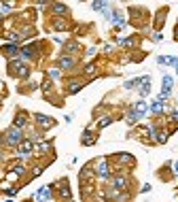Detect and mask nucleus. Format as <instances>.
I'll list each match as a JSON object with an SVG mask.
<instances>
[{
  "label": "nucleus",
  "instance_id": "4",
  "mask_svg": "<svg viewBox=\"0 0 178 202\" xmlns=\"http://www.w3.org/2000/svg\"><path fill=\"white\" fill-rule=\"evenodd\" d=\"M36 121H38V124H43V126H53V121L47 119L45 115H36Z\"/></svg>",
  "mask_w": 178,
  "mask_h": 202
},
{
  "label": "nucleus",
  "instance_id": "8",
  "mask_svg": "<svg viewBox=\"0 0 178 202\" xmlns=\"http://www.w3.org/2000/svg\"><path fill=\"white\" fill-rule=\"evenodd\" d=\"M53 9H55L57 13H64V11H66V6H61V4H55V6H53Z\"/></svg>",
  "mask_w": 178,
  "mask_h": 202
},
{
  "label": "nucleus",
  "instance_id": "10",
  "mask_svg": "<svg viewBox=\"0 0 178 202\" xmlns=\"http://www.w3.org/2000/svg\"><path fill=\"white\" fill-rule=\"evenodd\" d=\"M176 70H178V66H176Z\"/></svg>",
  "mask_w": 178,
  "mask_h": 202
},
{
  "label": "nucleus",
  "instance_id": "3",
  "mask_svg": "<svg viewBox=\"0 0 178 202\" xmlns=\"http://www.w3.org/2000/svg\"><path fill=\"white\" fill-rule=\"evenodd\" d=\"M125 183H127L125 177H117V179H115V190H123V187H125Z\"/></svg>",
  "mask_w": 178,
  "mask_h": 202
},
{
  "label": "nucleus",
  "instance_id": "5",
  "mask_svg": "<svg viewBox=\"0 0 178 202\" xmlns=\"http://www.w3.org/2000/svg\"><path fill=\"white\" fill-rule=\"evenodd\" d=\"M72 64H74V62H72L70 58H61V60H59V66H61V68H70Z\"/></svg>",
  "mask_w": 178,
  "mask_h": 202
},
{
  "label": "nucleus",
  "instance_id": "9",
  "mask_svg": "<svg viewBox=\"0 0 178 202\" xmlns=\"http://www.w3.org/2000/svg\"><path fill=\"white\" fill-rule=\"evenodd\" d=\"M153 111H161V102H155L153 104Z\"/></svg>",
  "mask_w": 178,
  "mask_h": 202
},
{
  "label": "nucleus",
  "instance_id": "6",
  "mask_svg": "<svg viewBox=\"0 0 178 202\" xmlns=\"http://www.w3.org/2000/svg\"><path fill=\"white\" fill-rule=\"evenodd\" d=\"M4 53H6V56H15V53H17V47L6 45V47H4Z\"/></svg>",
  "mask_w": 178,
  "mask_h": 202
},
{
  "label": "nucleus",
  "instance_id": "2",
  "mask_svg": "<svg viewBox=\"0 0 178 202\" xmlns=\"http://www.w3.org/2000/svg\"><path fill=\"white\" fill-rule=\"evenodd\" d=\"M98 174L102 179H106L108 177V166H106V160H102L100 164H98Z\"/></svg>",
  "mask_w": 178,
  "mask_h": 202
},
{
  "label": "nucleus",
  "instance_id": "1",
  "mask_svg": "<svg viewBox=\"0 0 178 202\" xmlns=\"http://www.w3.org/2000/svg\"><path fill=\"white\" fill-rule=\"evenodd\" d=\"M6 140H9V145H15L21 140V132L19 130H9V134H6Z\"/></svg>",
  "mask_w": 178,
  "mask_h": 202
},
{
  "label": "nucleus",
  "instance_id": "7",
  "mask_svg": "<svg viewBox=\"0 0 178 202\" xmlns=\"http://www.w3.org/2000/svg\"><path fill=\"white\" fill-rule=\"evenodd\" d=\"M30 149H32V145H30V143H23L21 147H19V151H21V153H28Z\"/></svg>",
  "mask_w": 178,
  "mask_h": 202
}]
</instances>
